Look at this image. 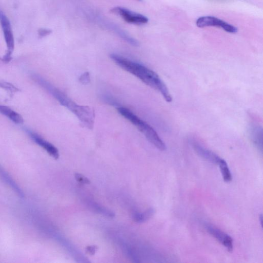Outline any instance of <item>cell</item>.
Returning a JSON list of instances; mask_svg holds the SVG:
<instances>
[{"label":"cell","mask_w":263,"mask_h":263,"mask_svg":"<svg viewBox=\"0 0 263 263\" xmlns=\"http://www.w3.org/2000/svg\"><path fill=\"white\" fill-rule=\"evenodd\" d=\"M110 58L122 69L133 75L147 86L160 93L166 101L170 102L172 101V97L166 84L155 72L143 65L117 54H111Z\"/></svg>","instance_id":"cell-1"},{"label":"cell","mask_w":263,"mask_h":263,"mask_svg":"<svg viewBox=\"0 0 263 263\" xmlns=\"http://www.w3.org/2000/svg\"><path fill=\"white\" fill-rule=\"evenodd\" d=\"M32 77L40 86L57 99L61 105L67 108L76 115L83 125L90 129L93 128L95 117L94 110L89 106L77 105L63 92L55 87L51 83L39 75L33 74Z\"/></svg>","instance_id":"cell-2"},{"label":"cell","mask_w":263,"mask_h":263,"mask_svg":"<svg viewBox=\"0 0 263 263\" xmlns=\"http://www.w3.org/2000/svg\"><path fill=\"white\" fill-rule=\"evenodd\" d=\"M117 110L119 113L134 125L150 143L161 151H165L167 148L165 144L152 127L127 108L120 107Z\"/></svg>","instance_id":"cell-3"},{"label":"cell","mask_w":263,"mask_h":263,"mask_svg":"<svg viewBox=\"0 0 263 263\" xmlns=\"http://www.w3.org/2000/svg\"><path fill=\"white\" fill-rule=\"evenodd\" d=\"M0 22L1 23L7 52L2 60L8 63L12 59V54L15 48V40L10 22L5 14L0 9Z\"/></svg>","instance_id":"cell-4"},{"label":"cell","mask_w":263,"mask_h":263,"mask_svg":"<svg viewBox=\"0 0 263 263\" xmlns=\"http://www.w3.org/2000/svg\"><path fill=\"white\" fill-rule=\"evenodd\" d=\"M196 24L200 28L209 26H214L221 28L230 33H236L238 30L236 27L220 19L212 16H204L200 17L197 20Z\"/></svg>","instance_id":"cell-5"},{"label":"cell","mask_w":263,"mask_h":263,"mask_svg":"<svg viewBox=\"0 0 263 263\" xmlns=\"http://www.w3.org/2000/svg\"><path fill=\"white\" fill-rule=\"evenodd\" d=\"M111 13L120 16L127 23L137 25L145 24L148 22V19L146 16L132 12L127 8L122 7L113 8Z\"/></svg>","instance_id":"cell-6"},{"label":"cell","mask_w":263,"mask_h":263,"mask_svg":"<svg viewBox=\"0 0 263 263\" xmlns=\"http://www.w3.org/2000/svg\"><path fill=\"white\" fill-rule=\"evenodd\" d=\"M206 229L211 236L227 248L228 251L232 252L233 251V241L228 234L210 225H206Z\"/></svg>","instance_id":"cell-7"},{"label":"cell","mask_w":263,"mask_h":263,"mask_svg":"<svg viewBox=\"0 0 263 263\" xmlns=\"http://www.w3.org/2000/svg\"><path fill=\"white\" fill-rule=\"evenodd\" d=\"M27 133L29 134L31 138L34 142L39 146L43 148L51 156L55 159H57L59 157V153L57 148L53 145L45 140L38 134L34 132L28 130Z\"/></svg>","instance_id":"cell-8"},{"label":"cell","mask_w":263,"mask_h":263,"mask_svg":"<svg viewBox=\"0 0 263 263\" xmlns=\"http://www.w3.org/2000/svg\"><path fill=\"white\" fill-rule=\"evenodd\" d=\"M192 145L195 152L200 157L211 163L218 165L221 158L208 149L203 147L199 144L192 142Z\"/></svg>","instance_id":"cell-9"},{"label":"cell","mask_w":263,"mask_h":263,"mask_svg":"<svg viewBox=\"0 0 263 263\" xmlns=\"http://www.w3.org/2000/svg\"><path fill=\"white\" fill-rule=\"evenodd\" d=\"M0 113L5 115L17 124H22L24 123L23 117L10 108L0 105Z\"/></svg>","instance_id":"cell-10"},{"label":"cell","mask_w":263,"mask_h":263,"mask_svg":"<svg viewBox=\"0 0 263 263\" xmlns=\"http://www.w3.org/2000/svg\"><path fill=\"white\" fill-rule=\"evenodd\" d=\"M249 135L253 143L262 150L263 144V131L261 127L257 126H253L250 129Z\"/></svg>","instance_id":"cell-11"},{"label":"cell","mask_w":263,"mask_h":263,"mask_svg":"<svg viewBox=\"0 0 263 263\" xmlns=\"http://www.w3.org/2000/svg\"><path fill=\"white\" fill-rule=\"evenodd\" d=\"M155 213L153 208H149L142 213H136L133 215V219L137 223H144L151 219Z\"/></svg>","instance_id":"cell-12"},{"label":"cell","mask_w":263,"mask_h":263,"mask_svg":"<svg viewBox=\"0 0 263 263\" xmlns=\"http://www.w3.org/2000/svg\"><path fill=\"white\" fill-rule=\"evenodd\" d=\"M218 165L220 166L224 181L226 183L230 182L232 180V176L226 161L221 158Z\"/></svg>","instance_id":"cell-13"},{"label":"cell","mask_w":263,"mask_h":263,"mask_svg":"<svg viewBox=\"0 0 263 263\" xmlns=\"http://www.w3.org/2000/svg\"><path fill=\"white\" fill-rule=\"evenodd\" d=\"M0 176H2L1 177L3 178V180L5 182H7L8 184L12 187L16 191L18 194H19L21 196H23V193L21 192L19 188L17 187L15 183L12 179V178L1 167H0Z\"/></svg>","instance_id":"cell-14"},{"label":"cell","mask_w":263,"mask_h":263,"mask_svg":"<svg viewBox=\"0 0 263 263\" xmlns=\"http://www.w3.org/2000/svg\"><path fill=\"white\" fill-rule=\"evenodd\" d=\"M0 88L12 93H16L20 91L19 89L14 86L13 84L1 80H0Z\"/></svg>","instance_id":"cell-15"},{"label":"cell","mask_w":263,"mask_h":263,"mask_svg":"<svg viewBox=\"0 0 263 263\" xmlns=\"http://www.w3.org/2000/svg\"><path fill=\"white\" fill-rule=\"evenodd\" d=\"M75 179L77 182L83 184H90L91 181L87 177L79 173L75 174Z\"/></svg>","instance_id":"cell-16"},{"label":"cell","mask_w":263,"mask_h":263,"mask_svg":"<svg viewBox=\"0 0 263 263\" xmlns=\"http://www.w3.org/2000/svg\"><path fill=\"white\" fill-rule=\"evenodd\" d=\"M79 80L82 84H89L91 81L90 74L89 72H85L82 74L79 78Z\"/></svg>","instance_id":"cell-17"},{"label":"cell","mask_w":263,"mask_h":263,"mask_svg":"<svg viewBox=\"0 0 263 263\" xmlns=\"http://www.w3.org/2000/svg\"><path fill=\"white\" fill-rule=\"evenodd\" d=\"M52 32V30L46 29H41L38 31V34L40 37H45L51 34Z\"/></svg>","instance_id":"cell-18"},{"label":"cell","mask_w":263,"mask_h":263,"mask_svg":"<svg viewBox=\"0 0 263 263\" xmlns=\"http://www.w3.org/2000/svg\"><path fill=\"white\" fill-rule=\"evenodd\" d=\"M97 249V247L96 246H89L87 247L86 251L88 253H89V254L94 255H95Z\"/></svg>","instance_id":"cell-19"},{"label":"cell","mask_w":263,"mask_h":263,"mask_svg":"<svg viewBox=\"0 0 263 263\" xmlns=\"http://www.w3.org/2000/svg\"><path fill=\"white\" fill-rule=\"evenodd\" d=\"M137 1H142V0H137Z\"/></svg>","instance_id":"cell-20"}]
</instances>
